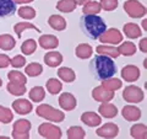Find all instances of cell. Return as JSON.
<instances>
[{"label": "cell", "instance_id": "obj_1", "mask_svg": "<svg viewBox=\"0 0 147 139\" xmlns=\"http://www.w3.org/2000/svg\"><path fill=\"white\" fill-rule=\"evenodd\" d=\"M90 72L96 79L103 81L113 78L117 73V65L110 57L105 54H97L90 63Z\"/></svg>", "mask_w": 147, "mask_h": 139}, {"label": "cell", "instance_id": "obj_2", "mask_svg": "<svg viewBox=\"0 0 147 139\" xmlns=\"http://www.w3.org/2000/svg\"><path fill=\"white\" fill-rule=\"evenodd\" d=\"M80 27L84 33L91 40H97L107 30V25L102 17L97 15H82L80 18Z\"/></svg>", "mask_w": 147, "mask_h": 139}, {"label": "cell", "instance_id": "obj_3", "mask_svg": "<svg viewBox=\"0 0 147 139\" xmlns=\"http://www.w3.org/2000/svg\"><path fill=\"white\" fill-rule=\"evenodd\" d=\"M36 113L39 116V117H43L48 121H53V122H61L65 118V114L64 112L59 110H55L54 107H52L50 105H39L38 107L36 108Z\"/></svg>", "mask_w": 147, "mask_h": 139}, {"label": "cell", "instance_id": "obj_4", "mask_svg": "<svg viewBox=\"0 0 147 139\" xmlns=\"http://www.w3.org/2000/svg\"><path fill=\"white\" fill-rule=\"evenodd\" d=\"M124 9H125L129 16L134 18H140L146 15V7L137 0H127V1H125Z\"/></svg>", "mask_w": 147, "mask_h": 139}, {"label": "cell", "instance_id": "obj_5", "mask_svg": "<svg viewBox=\"0 0 147 139\" xmlns=\"http://www.w3.org/2000/svg\"><path fill=\"white\" fill-rule=\"evenodd\" d=\"M123 97L126 102L139 104L144 100V92L137 86H126L123 91Z\"/></svg>", "mask_w": 147, "mask_h": 139}, {"label": "cell", "instance_id": "obj_6", "mask_svg": "<svg viewBox=\"0 0 147 139\" xmlns=\"http://www.w3.org/2000/svg\"><path fill=\"white\" fill-rule=\"evenodd\" d=\"M30 129L31 123L27 119H18L13 123V131L12 137L13 138H30Z\"/></svg>", "mask_w": 147, "mask_h": 139}, {"label": "cell", "instance_id": "obj_7", "mask_svg": "<svg viewBox=\"0 0 147 139\" xmlns=\"http://www.w3.org/2000/svg\"><path fill=\"white\" fill-rule=\"evenodd\" d=\"M99 40L102 43L118 44L123 41V35H121V32L117 29H109V30H105L103 33L99 36Z\"/></svg>", "mask_w": 147, "mask_h": 139}, {"label": "cell", "instance_id": "obj_8", "mask_svg": "<svg viewBox=\"0 0 147 139\" xmlns=\"http://www.w3.org/2000/svg\"><path fill=\"white\" fill-rule=\"evenodd\" d=\"M38 133L44 138H50V139H59L61 138V131L60 128L54 126L50 123H42L38 128Z\"/></svg>", "mask_w": 147, "mask_h": 139}, {"label": "cell", "instance_id": "obj_9", "mask_svg": "<svg viewBox=\"0 0 147 139\" xmlns=\"http://www.w3.org/2000/svg\"><path fill=\"white\" fill-rule=\"evenodd\" d=\"M114 91L107 90L105 87H103L102 85L96 87V89L92 91V96L96 101H99V102H109L110 100L114 97Z\"/></svg>", "mask_w": 147, "mask_h": 139}, {"label": "cell", "instance_id": "obj_10", "mask_svg": "<svg viewBox=\"0 0 147 139\" xmlns=\"http://www.w3.org/2000/svg\"><path fill=\"white\" fill-rule=\"evenodd\" d=\"M96 133H97V136L103 137V138H114L118 136L119 128L114 123H105L103 124V127L98 128Z\"/></svg>", "mask_w": 147, "mask_h": 139}, {"label": "cell", "instance_id": "obj_11", "mask_svg": "<svg viewBox=\"0 0 147 139\" xmlns=\"http://www.w3.org/2000/svg\"><path fill=\"white\" fill-rule=\"evenodd\" d=\"M59 105L65 111H71L76 107V99L70 92H64L59 97Z\"/></svg>", "mask_w": 147, "mask_h": 139}, {"label": "cell", "instance_id": "obj_12", "mask_svg": "<svg viewBox=\"0 0 147 139\" xmlns=\"http://www.w3.org/2000/svg\"><path fill=\"white\" fill-rule=\"evenodd\" d=\"M121 76H123L124 80L127 81V82L136 81L140 76V69L135 65H126V67L123 68Z\"/></svg>", "mask_w": 147, "mask_h": 139}, {"label": "cell", "instance_id": "obj_13", "mask_svg": "<svg viewBox=\"0 0 147 139\" xmlns=\"http://www.w3.org/2000/svg\"><path fill=\"white\" fill-rule=\"evenodd\" d=\"M16 11V3L13 0H0V17L13 15Z\"/></svg>", "mask_w": 147, "mask_h": 139}, {"label": "cell", "instance_id": "obj_14", "mask_svg": "<svg viewBox=\"0 0 147 139\" xmlns=\"http://www.w3.org/2000/svg\"><path fill=\"white\" fill-rule=\"evenodd\" d=\"M12 108L15 110L18 114H27L32 111L33 106H32L30 101L24 100V99H18L12 102Z\"/></svg>", "mask_w": 147, "mask_h": 139}, {"label": "cell", "instance_id": "obj_15", "mask_svg": "<svg viewBox=\"0 0 147 139\" xmlns=\"http://www.w3.org/2000/svg\"><path fill=\"white\" fill-rule=\"evenodd\" d=\"M39 46L44 49H53L57 48L59 44V40L53 35H42L39 37Z\"/></svg>", "mask_w": 147, "mask_h": 139}, {"label": "cell", "instance_id": "obj_16", "mask_svg": "<svg viewBox=\"0 0 147 139\" xmlns=\"http://www.w3.org/2000/svg\"><path fill=\"white\" fill-rule=\"evenodd\" d=\"M123 117L126 119V121H137L141 117V111L139 107H135V106H130L127 105L125 107H123Z\"/></svg>", "mask_w": 147, "mask_h": 139}, {"label": "cell", "instance_id": "obj_17", "mask_svg": "<svg viewBox=\"0 0 147 139\" xmlns=\"http://www.w3.org/2000/svg\"><path fill=\"white\" fill-rule=\"evenodd\" d=\"M81 121L90 127H97L102 122V118L94 112H85L81 116Z\"/></svg>", "mask_w": 147, "mask_h": 139}, {"label": "cell", "instance_id": "obj_18", "mask_svg": "<svg viewBox=\"0 0 147 139\" xmlns=\"http://www.w3.org/2000/svg\"><path fill=\"white\" fill-rule=\"evenodd\" d=\"M63 62V55L59 52H49L44 55V63L47 64L48 67H58Z\"/></svg>", "mask_w": 147, "mask_h": 139}, {"label": "cell", "instance_id": "obj_19", "mask_svg": "<svg viewBox=\"0 0 147 139\" xmlns=\"http://www.w3.org/2000/svg\"><path fill=\"white\" fill-rule=\"evenodd\" d=\"M98 111H99V113L105 118H113V117H115L117 113H118V108L114 105L109 104V102H102V105L99 106Z\"/></svg>", "mask_w": 147, "mask_h": 139}, {"label": "cell", "instance_id": "obj_20", "mask_svg": "<svg viewBox=\"0 0 147 139\" xmlns=\"http://www.w3.org/2000/svg\"><path fill=\"white\" fill-rule=\"evenodd\" d=\"M48 24L52 29L57 30V31H63V30H65V27H66L65 18L60 15H52L48 20Z\"/></svg>", "mask_w": 147, "mask_h": 139}, {"label": "cell", "instance_id": "obj_21", "mask_svg": "<svg viewBox=\"0 0 147 139\" xmlns=\"http://www.w3.org/2000/svg\"><path fill=\"white\" fill-rule=\"evenodd\" d=\"M75 53L76 55L79 58L81 59H87V58H90L92 53H93V49H92V47L90 44H87V43H81L79 44L76 47V50H75Z\"/></svg>", "mask_w": 147, "mask_h": 139}, {"label": "cell", "instance_id": "obj_22", "mask_svg": "<svg viewBox=\"0 0 147 139\" xmlns=\"http://www.w3.org/2000/svg\"><path fill=\"white\" fill-rule=\"evenodd\" d=\"M16 44L15 38L11 35H1L0 36V49L11 50Z\"/></svg>", "mask_w": 147, "mask_h": 139}, {"label": "cell", "instance_id": "obj_23", "mask_svg": "<svg viewBox=\"0 0 147 139\" xmlns=\"http://www.w3.org/2000/svg\"><path fill=\"white\" fill-rule=\"evenodd\" d=\"M124 33H125L129 38L134 40V38H137V37L141 36V30L136 24L130 22V24H126L124 26Z\"/></svg>", "mask_w": 147, "mask_h": 139}, {"label": "cell", "instance_id": "obj_24", "mask_svg": "<svg viewBox=\"0 0 147 139\" xmlns=\"http://www.w3.org/2000/svg\"><path fill=\"white\" fill-rule=\"evenodd\" d=\"M58 76L65 82H72L74 80H75V78H76L75 72H74L72 69H70V68H60L58 70Z\"/></svg>", "mask_w": 147, "mask_h": 139}, {"label": "cell", "instance_id": "obj_25", "mask_svg": "<svg viewBox=\"0 0 147 139\" xmlns=\"http://www.w3.org/2000/svg\"><path fill=\"white\" fill-rule=\"evenodd\" d=\"M100 10H102V6H100V4L97 1H88L87 4H85L84 9H82L85 15H96V14H98Z\"/></svg>", "mask_w": 147, "mask_h": 139}, {"label": "cell", "instance_id": "obj_26", "mask_svg": "<svg viewBox=\"0 0 147 139\" xmlns=\"http://www.w3.org/2000/svg\"><path fill=\"white\" fill-rule=\"evenodd\" d=\"M98 54H105L110 58H118L119 57V50L118 48H114V47H108V46H103L100 44L96 48Z\"/></svg>", "mask_w": 147, "mask_h": 139}, {"label": "cell", "instance_id": "obj_27", "mask_svg": "<svg viewBox=\"0 0 147 139\" xmlns=\"http://www.w3.org/2000/svg\"><path fill=\"white\" fill-rule=\"evenodd\" d=\"M28 29H31V30H36L37 32H39V31H40L38 27L34 26L33 24H31V22H18V24H16L15 26H13V31L16 32V35H17L18 38L21 37L22 32H24L25 30H28Z\"/></svg>", "mask_w": 147, "mask_h": 139}, {"label": "cell", "instance_id": "obj_28", "mask_svg": "<svg viewBox=\"0 0 147 139\" xmlns=\"http://www.w3.org/2000/svg\"><path fill=\"white\" fill-rule=\"evenodd\" d=\"M76 3L74 0H60L57 4V9L61 12H71L75 10Z\"/></svg>", "mask_w": 147, "mask_h": 139}, {"label": "cell", "instance_id": "obj_29", "mask_svg": "<svg viewBox=\"0 0 147 139\" xmlns=\"http://www.w3.org/2000/svg\"><path fill=\"white\" fill-rule=\"evenodd\" d=\"M6 87H7V91L15 96H21L26 92V86L24 84H17V82L10 81Z\"/></svg>", "mask_w": 147, "mask_h": 139}, {"label": "cell", "instance_id": "obj_30", "mask_svg": "<svg viewBox=\"0 0 147 139\" xmlns=\"http://www.w3.org/2000/svg\"><path fill=\"white\" fill-rule=\"evenodd\" d=\"M45 97V91L42 86H36L30 91V99L34 102H40Z\"/></svg>", "mask_w": 147, "mask_h": 139}, {"label": "cell", "instance_id": "obj_31", "mask_svg": "<svg viewBox=\"0 0 147 139\" xmlns=\"http://www.w3.org/2000/svg\"><path fill=\"white\" fill-rule=\"evenodd\" d=\"M130 134H131V137H134V138H139V139L146 138V136H147L146 126L145 124H135L134 127H131Z\"/></svg>", "mask_w": 147, "mask_h": 139}, {"label": "cell", "instance_id": "obj_32", "mask_svg": "<svg viewBox=\"0 0 147 139\" xmlns=\"http://www.w3.org/2000/svg\"><path fill=\"white\" fill-rule=\"evenodd\" d=\"M25 72H26V74L28 76H38V75L42 74L43 67L40 65L39 63H31V64H28V65L26 67Z\"/></svg>", "mask_w": 147, "mask_h": 139}, {"label": "cell", "instance_id": "obj_33", "mask_svg": "<svg viewBox=\"0 0 147 139\" xmlns=\"http://www.w3.org/2000/svg\"><path fill=\"white\" fill-rule=\"evenodd\" d=\"M102 86L105 87L107 90H110V91H115L121 87V81L119 79H105V80L102 81Z\"/></svg>", "mask_w": 147, "mask_h": 139}, {"label": "cell", "instance_id": "obj_34", "mask_svg": "<svg viewBox=\"0 0 147 139\" xmlns=\"http://www.w3.org/2000/svg\"><path fill=\"white\" fill-rule=\"evenodd\" d=\"M119 54L123 55H132L136 52V46L132 42H124L123 44H120V47L118 48Z\"/></svg>", "mask_w": 147, "mask_h": 139}, {"label": "cell", "instance_id": "obj_35", "mask_svg": "<svg viewBox=\"0 0 147 139\" xmlns=\"http://www.w3.org/2000/svg\"><path fill=\"white\" fill-rule=\"evenodd\" d=\"M47 89H48V91L50 92L52 95H55V94H58V92H60L61 91V82L59 81V80H57V79H49V80L47 81Z\"/></svg>", "mask_w": 147, "mask_h": 139}, {"label": "cell", "instance_id": "obj_36", "mask_svg": "<svg viewBox=\"0 0 147 139\" xmlns=\"http://www.w3.org/2000/svg\"><path fill=\"white\" fill-rule=\"evenodd\" d=\"M36 49H37V43H36L34 40H27L21 46L22 53L26 54V55H30L33 52H36Z\"/></svg>", "mask_w": 147, "mask_h": 139}, {"label": "cell", "instance_id": "obj_37", "mask_svg": "<svg viewBox=\"0 0 147 139\" xmlns=\"http://www.w3.org/2000/svg\"><path fill=\"white\" fill-rule=\"evenodd\" d=\"M67 137L71 138V139H81V138H85L86 136V132L82 129L81 127H70L67 129Z\"/></svg>", "mask_w": 147, "mask_h": 139}, {"label": "cell", "instance_id": "obj_38", "mask_svg": "<svg viewBox=\"0 0 147 139\" xmlns=\"http://www.w3.org/2000/svg\"><path fill=\"white\" fill-rule=\"evenodd\" d=\"M7 78H9V80H10V81L17 82V84L26 85V82H27V79H26V76L24 75V74L20 73V72H16V70H12V72L9 73Z\"/></svg>", "mask_w": 147, "mask_h": 139}, {"label": "cell", "instance_id": "obj_39", "mask_svg": "<svg viewBox=\"0 0 147 139\" xmlns=\"http://www.w3.org/2000/svg\"><path fill=\"white\" fill-rule=\"evenodd\" d=\"M18 12V16L22 17V18H27V20H31L36 16V10L33 7H30V6H22L17 10Z\"/></svg>", "mask_w": 147, "mask_h": 139}, {"label": "cell", "instance_id": "obj_40", "mask_svg": "<svg viewBox=\"0 0 147 139\" xmlns=\"http://www.w3.org/2000/svg\"><path fill=\"white\" fill-rule=\"evenodd\" d=\"M12 118H13V114L11 112V110L0 106V122L1 123H10L12 121Z\"/></svg>", "mask_w": 147, "mask_h": 139}, {"label": "cell", "instance_id": "obj_41", "mask_svg": "<svg viewBox=\"0 0 147 139\" xmlns=\"http://www.w3.org/2000/svg\"><path fill=\"white\" fill-rule=\"evenodd\" d=\"M99 4L105 11H112L118 7V0H100Z\"/></svg>", "mask_w": 147, "mask_h": 139}, {"label": "cell", "instance_id": "obj_42", "mask_svg": "<svg viewBox=\"0 0 147 139\" xmlns=\"http://www.w3.org/2000/svg\"><path fill=\"white\" fill-rule=\"evenodd\" d=\"M26 63V58L22 57V55H16L12 59H10V64L13 68H22Z\"/></svg>", "mask_w": 147, "mask_h": 139}, {"label": "cell", "instance_id": "obj_43", "mask_svg": "<svg viewBox=\"0 0 147 139\" xmlns=\"http://www.w3.org/2000/svg\"><path fill=\"white\" fill-rule=\"evenodd\" d=\"M10 65V58L5 54H0V68H6Z\"/></svg>", "mask_w": 147, "mask_h": 139}, {"label": "cell", "instance_id": "obj_44", "mask_svg": "<svg viewBox=\"0 0 147 139\" xmlns=\"http://www.w3.org/2000/svg\"><path fill=\"white\" fill-rule=\"evenodd\" d=\"M140 49H141V52H144V53L147 52V38H142L140 41Z\"/></svg>", "mask_w": 147, "mask_h": 139}, {"label": "cell", "instance_id": "obj_45", "mask_svg": "<svg viewBox=\"0 0 147 139\" xmlns=\"http://www.w3.org/2000/svg\"><path fill=\"white\" fill-rule=\"evenodd\" d=\"M74 1L76 3V5H82V6H84L85 4H87L88 1H91V0H74Z\"/></svg>", "mask_w": 147, "mask_h": 139}, {"label": "cell", "instance_id": "obj_46", "mask_svg": "<svg viewBox=\"0 0 147 139\" xmlns=\"http://www.w3.org/2000/svg\"><path fill=\"white\" fill-rule=\"evenodd\" d=\"M16 4H26V3H31L33 1V0H13Z\"/></svg>", "mask_w": 147, "mask_h": 139}, {"label": "cell", "instance_id": "obj_47", "mask_svg": "<svg viewBox=\"0 0 147 139\" xmlns=\"http://www.w3.org/2000/svg\"><path fill=\"white\" fill-rule=\"evenodd\" d=\"M142 25H144V30H146V20L144 21V24H142Z\"/></svg>", "mask_w": 147, "mask_h": 139}, {"label": "cell", "instance_id": "obj_48", "mask_svg": "<svg viewBox=\"0 0 147 139\" xmlns=\"http://www.w3.org/2000/svg\"><path fill=\"white\" fill-rule=\"evenodd\" d=\"M3 85V81H1V79H0V86H1Z\"/></svg>", "mask_w": 147, "mask_h": 139}]
</instances>
